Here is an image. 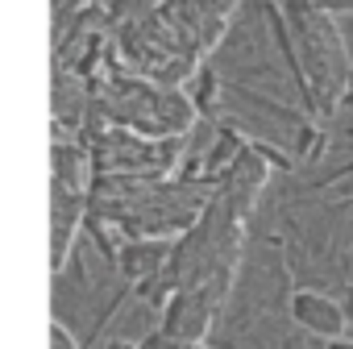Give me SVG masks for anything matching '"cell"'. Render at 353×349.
<instances>
[{"instance_id":"obj_4","label":"cell","mask_w":353,"mask_h":349,"mask_svg":"<svg viewBox=\"0 0 353 349\" xmlns=\"http://www.w3.org/2000/svg\"><path fill=\"white\" fill-rule=\"evenodd\" d=\"M50 158H54V188H67V192H88V150L79 141H54L50 146Z\"/></svg>"},{"instance_id":"obj_6","label":"cell","mask_w":353,"mask_h":349,"mask_svg":"<svg viewBox=\"0 0 353 349\" xmlns=\"http://www.w3.org/2000/svg\"><path fill=\"white\" fill-rule=\"evenodd\" d=\"M50 349H79V345H75V337L63 328V320H54V324H50Z\"/></svg>"},{"instance_id":"obj_8","label":"cell","mask_w":353,"mask_h":349,"mask_svg":"<svg viewBox=\"0 0 353 349\" xmlns=\"http://www.w3.org/2000/svg\"><path fill=\"white\" fill-rule=\"evenodd\" d=\"M341 303H345V312H349V324H353V283H345V291H341Z\"/></svg>"},{"instance_id":"obj_2","label":"cell","mask_w":353,"mask_h":349,"mask_svg":"<svg viewBox=\"0 0 353 349\" xmlns=\"http://www.w3.org/2000/svg\"><path fill=\"white\" fill-rule=\"evenodd\" d=\"M233 295V283H200V287H179L170 299H166V308H162V332L166 337H174V341H188V345H200L208 332H212V324H216V316H221V308H225V299Z\"/></svg>"},{"instance_id":"obj_7","label":"cell","mask_w":353,"mask_h":349,"mask_svg":"<svg viewBox=\"0 0 353 349\" xmlns=\"http://www.w3.org/2000/svg\"><path fill=\"white\" fill-rule=\"evenodd\" d=\"M204 5H208V13H216L221 21H229V17L237 13V5H241V0H204Z\"/></svg>"},{"instance_id":"obj_9","label":"cell","mask_w":353,"mask_h":349,"mask_svg":"<svg viewBox=\"0 0 353 349\" xmlns=\"http://www.w3.org/2000/svg\"><path fill=\"white\" fill-rule=\"evenodd\" d=\"M336 108H345V112H353V88H349V92L341 96V104H336Z\"/></svg>"},{"instance_id":"obj_3","label":"cell","mask_w":353,"mask_h":349,"mask_svg":"<svg viewBox=\"0 0 353 349\" xmlns=\"http://www.w3.org/2000/svg\"><path fill=\"white\" fill-rule=\"evenodd\" d=\"M287 316H291V324L299 328V332H307V337H316V341H345V332H349V312H345V303L341 299H332V295H324V291H316V287H291V295H287Z\"/></svg>"},{"instance_id":"obj_1","label":"cell","mask_w":353,"mask_h":349,"mask_svg":"<svg viewBox=\"0 0 353 349\" xmlns=\"http://www.w3.org/2000/svg\"><path fill=\"white\" fill-rule=\"evenodd\" d=\"M283 13H287V26L299 42V59H303V71L316 88L320 112H332V104H341V96L353 88L349 83L353 59L341 42V30H336L332 13L324 5H316V0H287Z\"/></svg>"},{"instance_id":"obj_5","label":"cell","mask_w":353,"mask_h":349,"mask_svg":"<svg viewBox=\"0 0 353 349\" xmlns=\"http://www.w3.org/2000/svg\"><path fill=\"white\" fill-rule=\"evenodd\" d=\"M196 92H192V104L200 112V121H216V108H221V75L212 67H200L196 71Z\"/></svg>"}]
</instances>
